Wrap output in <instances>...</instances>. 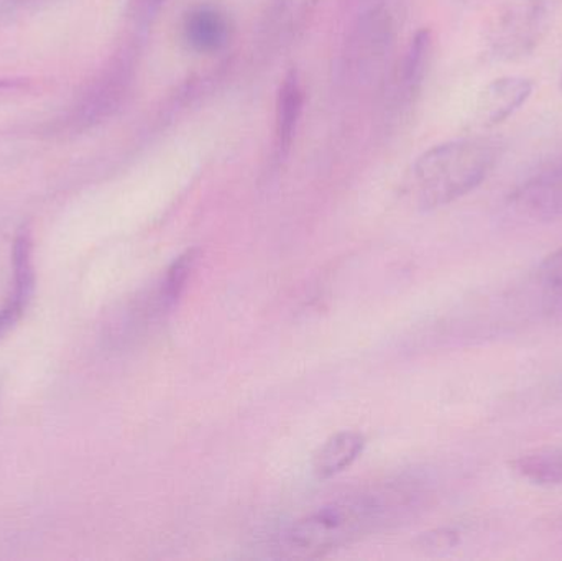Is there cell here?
I'll return each mask as SVG.
<instances>
[{
	"instance_id": "cell-1",
	"label": "cell",
	"mask_w": 562,
	"mask_h": 561,
	"mask_svg": "<svg viewBox=\"0 0 562 561\" xmlns=\"http://www.w3.org/2000/svg\"><path fill=\"white\" fill-rule=\"evenodd\" d=\"M501 160L492 138H459L426 150L409 171V198L419 210L448 206L477 190Z\"/></svg>"
},
{
	"instance_id": "cell-2",
	"label": "cell",
	"mask_w": 562,
	"mask_h": 561,
	"mask_svg": "<svg viewBox=\"0 0 562 561\" xmlns=\"http://www.w3.org/2000/svg\"><path fill=\"white\" fill-rule=\"evenodd\" d=\"M385 504L380 496L336 501L291 524L280 539L281 556L317 559L366 534L379 523Z\"/></svg>"
},
{
	"instance_id": "cell-3",
	"label": "cell",
	"mask_w": 562,
	"mask_h": 561,
	"mask_svg": "<svg viewBox=\"0 0 562 561\" xmlns=\"http://www.w3.org/2000/svg\"><path fill=\"white\" fill-rule=\"evenodd\" d=\"M138 55L140 38L132 36L79 92L75 104L56 124L58 131L81 134L117 114L134 85Z\"/></svg>"
},
{
	"instance_id": "cell-4",
	"label": "cell",
	"mask_w": 562,
	"mask_h": 561,
	"mask_svg": "<svg viewBox=\"0 0 562 561\" xmlns=\"http://www.w3.org/2000/svg\"><path fill=\"white\" fill-rule=\"evenodd\" d=\"M396 38V19L386 3L370 7L353 23L342 49L344 81L366 86L382 71Z\"/></svg>"
},
{
	"instance_id": "cell-5",
	"label": "cell",
	"mask_w": 562,
	"mask_h": 561,
	"mask_svg": "<svg viewBox=\"0 0 562 561\" xmlns=\"http://www.w3.org/2000/svg\"><path fill=\"white\" fill-rule=\"evenodd\" d=\"M431 59L432 33L428 29L419 30L386 79L383 94L386 114L398 119L415 108L428 78Z\"/></svg>"
},
{
	"instance_id": "cell-6",
	"label": "cell",
	"mask_w": 562,
	"mask_h": 561,
	"mask_svg": "<svg viewBox=\"0 0 562 561\" xmlns=\"http://www.w3.org/2000/svg\"><path fill=\"white\" fill-rule=\"evenodd\" d=\"M547 9L541 3L514 7L492 26V53L497 58L515 59L533 52L547 29Z\"/></svg>"
},
{
	"instance_id": "cell-7",
	"label": "cell",
	"mask_w": 562,
	"mask_h": 561,
	"mask_svg": "<svg viewBox=\"0 0 562 561\" xmlns=\"http://www.w3.org/2000/svg\"><path fill=\"white\" fill-rule=\"evenodd\" d=\"M13 292L0 308V338L12 332L25 315L35 293V267H33V239L29 226L16 231L12 246Z\"/></svg>"
},
{
	"instance_id": "cell-8",
	"label": "cell",
	"mask_w": 562,
	"mask_h": 561,
	"mask_svg": "<svg viewBox=\"0 0 562 561\" xmlns=\"http://www.w3.org/2000/svg\"><path fill=\"white\" fill-rule=\"evenodd\" d=\"M510 206L528 220L562 217V161L524 181L512 193Z\"/></svg>"
},
{
	"instance_id": "cell-9",
	"label": "cell",
	"mask_w": 562,
	"mask_h": 561,
	"mask_svg": "<svg viewBox=\"0 0 562 561\" xmlns=\"http://www.w3.org/2000/svg\"><path fill=\"white\" fill-rule=\"evenodd\" d=\"M181 36L200 55H216L229 45L233 23L223 7L198 3L184 13Z\"/></svg>"
},
{
	"instance_id": "cell-10",
	"label": "cell",
	"mask_w": 562,
	"mask_h": 561,
	"mask_svg": "<svg viewBox=\"0 0 562 561\" xmlns=\"http://www.w3.org/2000/svg\"><path fill=\"white\" fill-rule=\"evenodd\" d=\"M535 85L524 76H502L485 86L477 102L482 127H495L517 114L533 94Z\"/></svg>"
},
{
	"instance_id": "cell-11",
	"label": "cell",
	"mask_w": 562,
	"mask_h": 561,
	"mask_svg": "<svg viewBox=\"0 0 562 561\" xmlns=\"http://www.w3.org/2000/svg\"><path fill=\"white\" fill-rule=\"evenodd\" d=\"M304 99H306V94H304L300 72L296 69H291L281 81L279 94H277L273 147H276V157L279 161H283L293 147L301 115H303Z\"/></svg>"
},
{
	"instance_id": "cell-12",
	"label": "cell",
	"mask_w": 562,
	"mask_h": 561,
	"mask_svg": "<svg viewBox=\"0 0 562 561\" xmlns=\"http://www.w3.org/2000/svg\"><path fill=\"white\" fill-rule=\"evenodd\" d=\"M366 437L359 431L342 430L327 438L313 457V473L317 480H329L352 467L362 455Z\"/></svg>"
},
{
	"instance_id": "cell-13",
	"label": "cell",
	"mask_w": 562,
	"mask_h": 561,
	"mask_svg": "<svg viewBox=\"0 0 562 561\" xmlns=\"http://www.w3.org/2000/svg\"><path fill=\"white\" fill-rule=\"evenodd\" d=\"M512 471L540 487L562 486V447L538 448L515 458Z\"/></svg>"
},
{
	"instance_id": "cell-14",
	"label": "cell",
	"mask_w": 562,
	"mask_h": 561,
	"mask_svg": "<svg viewBox=\"0 0 562 561\" xmlns=\"http://www.w3.org/2000/svg\"><path fill=\"white\" fill-rule=\"evenodd\" d=\"M319 0H272L267 32L276 42L293 38L306 26Z\"/></svg>"
},
{
	"instance_id": "cell-15",
	"label": "cell",
	"mask_w": 562,
	"mask_h": 561,
	"mask_svg": "<svg viewBox=\"0 0 562 561\" xmlns=\"http://www.w3.org/2000/svg\"><path fill=\"white\" fill-rule=\"evenodd\" d=\"M194 262H196V250H188L168 267L164 282H161L160 296H158L164 308H170L180 299Z\"/></svg>"
},
{
	"instance_id": "cell-16",
	"label": "cell",
	"mask_w": 562,
	"mask_h": 561,
	"mask_svg": "<svg viewBox=\"0 0 562 561\" xmlns=\"http://www.w3.org/2000/svg\"><path fill=\"white\" fill-rule=\"evenodd\" d=\"M167 2L168 0H128L125 15L134 29V36L142 38Z\"/></svg>"
},
{
	"instance_id": "cell-17",
	"label": "cell",
	"mask_w": 562,
	"mask_h": 561,
	"mask_svg": "<svg viewBox=\"0 0 562 561\" xmlns=\"http://www.w3.org/2000/svg\"><path fill=\"white\" fill-rule=\"evenodd\" d=\"M537 280L548 295L562 300V246L540 263Z\"/></svg>"
}]
</instances>
